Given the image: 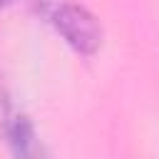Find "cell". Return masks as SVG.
Instances as JSON below:
<instances>
[{
    "label": "cell",
    "instance_id": "3",
    "mask_svg": "<svg viewBox=\"0 0 159 159\" xmlns=\"http://www.w3.org/2000/svg\"><path fill=\"white\" fill-rule=\"evenodd\" d=\"M2 2H5V0H0V5H2Z\"/></svg>",
    "mask_w": 159,
    "mask_h": 159
},
{
    "label": "cell",
    "instance_id": "2",
    "mask_svg": "<svg viewBox=\"0 0 159 159\" xmlns=\"http://www.w3.org/2000/svg\"><path fill=\"white\" fill-rule=\"evenodd\" d=\"M5 137L15 159H50L32 122L22 112H5Z\"/></svg>",
    "mask_w": 159,
    "mask_h": 159
},
{
    "label": "cell",
    "instance_id": "1",
    "mask_svg": "<svg viewBox=\"0 0 159 159\" xmlns=\"http://www.w3.org/2000/svg\"><path fill=\"white\" fill-rule=\"evenodd\" d=\"M52 22H55L57 32L82 55H92L102 45V27H99L97 17L77 2L57 5V10L52 12Z\"/></svg>",
    "mask_w": 159,
    "mask_h": 159
}]
</instances>
